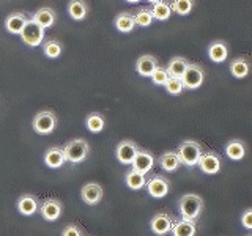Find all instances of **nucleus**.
<instances>
[{
    "mask_svg": "<svg viewBox=\"0 0 252 236\" xmlns=\"http://www.w3.org/2000/svg\"><path fill=\"white\" fill-rule=\"evenodd\" d=\"M85 126H87V129H89L90 132L98 134V132H101L102 129H104L106 120H104V117H102L101 114L93 112V114H90L89 117L85 118Z\"/></svg>",
    "mask_w": 252,
    "mask_h": 236,
    "instance_id": "c85d7f7f",
    "label": "nucleus"
},
{
    "mask_svg": "<svg viewBox=\"0 0 252 236\" xmlns=\"http://www.w3.org/2000/svg\"><path fill=\"white\" fill-rule=\"evenodd\" d=\"M90 151V147L87 144L85 139H73L65 144L63 147V154L65 159L71 164H81L82 161L87 159Z\"/></svg>",
    "mask_w": 252,
    "mask_h": 236,
    "instance_id": "f03ea898",
    "label": "nucleus"
},
{
    "mask_svg": "<svg viewBox=\"0 0 252 236\" xmlns=\"http://www.w3.org/2000/svg\"><path fill=\"white\" fill-rule=\"evenodd\" d=\"M81 197L87 205H98L102 199V187L98 183H87L82 187Z\"/></svg>",
    "mask_w": 252,
    "mask_h": 236,
    "instance_id": "ddd939ff",
    "label": "nucleus"
},
{
    "mask_svg": "<svg viewBox=\"0 0 252 236\" xmlns=\"http://www.w3.org/2000/svg\"><path fill=\"white\" fill-rule=\"evenodd\" d=\"M173 220L169 214H165V212H158L152 217L150 220V228H152V232L158 236H164L172 232V227H173Z\"/></svg>",
    "mask_w": 252,
    "mask_h": 236,
    "instance_id": "1a4fd4ad",
    "label": "nucleus"
},
{
    "mask_svg": "<svg viewBox=\"0 0 252 236\" xmlns=\"http://www.w3.org/2000/svg\"><path fill=\"white\" fill-rule=\"evenodd\" d=\"M115 29L122 33H129L136 27V21H134V14L131 13H120L117 14V18L114 21Z\"/></svg>",
    "mask_w": 252,
    "mask_h": 236,
    "instance_id": "b1692460",
    "label": "nucleus"
},
{
    "mask_svg": "<svg viewBox=\"0 0 252 236\" xmlns=\"http://www.w3.org/2000/svg\"><path fill=\"white\" fill-rule=\"evenodd\" d=\"M227 55H228V47L224 41H213L210 46H208V57L211 61L215 63H222L227 60Z\"/></svg>",
    "mask_w": 252,
    "mask_h": 236,
    "instance_id": "f3484780",
    "label": "nucleus"
},
{
    "mask_svg": "<svg viewBox=\"0 0 252 236\" xmlns=\"http://www.w3.org/2000/svg\"><path fill=\"white\" fill-rule=\"evenodd\" d=\"M62 236H82V233L76 225H68V227L63 228Z\"/></svg>",
    "mask_w": 252,
    "mask_h": 236,
    "instance_id": "c9c22d12",
    "label": "nucleus"
},
{
    "mask_svg": "<svg viewBox=\"0 0 252 236\" xmlns=\"http://www.w3.org/2000/svg\"><path fill=\"white\" fill-rule=\"evenodd\" d=\"M178 209L181 219L186 220H195L200 217L202 211H203V200L200 195L197 194H186L180 199L178 202Z\"/></svg>",
    "mask_w": 252,
    "mask_h": 236,
    "instance_id": "f257e3e1",
    "label": "nucleus"
},
{
    "mask_svg": "<svg viewBox=\"0 0 252 236\" xmlns=\"http://www.w3.org/2000/svg\"><path fill=\"white\" fill-rule=\"evenodd\" d=\"M197 165H199L200 170L203 173H207V175H216V173L220 170V157L215 151L203 153Z\"/></svg>",
    "mask_w": 252,
    "mask_h": 236,
    "instance_id": "9d476101",
    "label": "nucleus"
},
{
    "mask_svg": "<svg viewBox=\"0 0 252 236\" xmlns=\"http://www.w3.org/2000/svg\"><path fill=\"white\" fill-rule=\"evenodd\" d=\"M125 183H126V186H128L129 189H132V191H139V189L145 187L147 177H145V173H140L137 170L131 169L128 173H126Z\"/></svg>",
    "mask_w": 252,
    "mask_h": 236,
    "instance_id": "393cba45",
    "label": "nucleus"
},
{
    "mask_svg": "<svg viewBox=\"0 0 252 236\" xmlns=\"http://www.w3.org/2000/svg\"><path fill=\"white\" fill-rule=\"evenodd\" d=\"M68 14L74 21H84L89 14V6L85 0H71L68 5Z\"/></svg>",
    "mask_w": 252,
    "mask_h": 236,
    "instance_id": "5701e85b",
    "label": "nucleus"
},
{
    "mask_svg": "<svg viewBox=\"0 0 252 236\" xmlns=\"http://www.w3.org/2000/svg\"><path fill=\"white\" fill-rule=\"evenodd\" d=\"M32 19L36 24H39L43 29H49L55 24V11L49 6H43V8H39L36 13H33Z\"/></svg>",
    "mask_w": 252,
    "mask_h": 236,
    "instance_id": "a211bd4d",
    "label": "nucleus"
},
{
    "mask_svg": "<svg viewBox=\"0 0 252 236\" xmlns=\"http://www.w3.org/2000/svg\"><path fill=\"white\" fill-rule=\"evenodd\" d=\"M248 236H252V235H248Z\"/></svg>",
    "mask_w": 252,
    "mask_h": 236,
    "instance_id": "58836bf2",
    "label": "nucleus"
},
{
    "mask_svg": "<svg viewBox=\"0 0 252 236\" xmlns=\"http://www.w3.org/2000/svg\"><path fill=\"white\" fill-rule=\"evenodd\" d=\"M177 153L180 156L181 164L186 165V167H195L203 154V149L202 145L197 144L195 140H185L180 144Z\"/></svg>",
    "mask_w": 252,
    "mask_h": 236,
    "instance_id": "7ed1b4c3",
    "label": "nucleus"
},
{
    "mask_svg": "<svg viewBox=\"0 0 252 236\" xmlns=\"http://www.w3.org/2000/svg\"><path fill=\"white\" fill-rule=\"evenodd\" d=\"M131 165H132V169H134V170H137V172H140V173H145V175H147V173L153 169V165H155V157H153L152 153L147 151V149H139L137 154L134 156V159H132Z\"/></svg>",
    "mask_w": 252,
    "mask_h": 236,
    "instance_id": "9b49d317",
    "label": "nucleus"
},
{
    "mask_svg": "<svg viewBox=\"0 0 252 236\" xmlns=\"http://www.w3.org/2000/svg\"><path fill=\"white\" fill-rule=\"evenodd\" d=\"M55 126H57V117L51 110L38 112L33 118V129L36 134H41V136H47V134L54 132Z\"/></svg>",
    "mask_w": 252,
    "mask_h": 236,
    "instance_id": "39448f33",
    "label": "nucleus"
},
{
    "mask_svg": "<svg viewBox=\"0 0 252 236\" xmlns=\"http://www.w3.org/2000/svg\"><path fill=\"white\" fill-rule=\"evenodd\" d=\"M197 233V224L194 220L181 219L178 222H173L172 235L173 236H195Z\"/></svg>",
    "mask_w": 252,
    "mask_h": 236,
    "instance_id": "aec40b11",
    "label": "nucleus"
},
{
    "mask_svg": "<svg viewBox=\"0 0 252 236\" xmlns=\"http://www.w3.org/2000/svg\"><path fill=\"white\" fill-rule=\"evenodd\" d=\"M164 88L169 94H180L181 91L185 90V85H183V81H181V77H169L167 82L164 84Z\"/></svg>",
    "mask_w": 252,
    "mask_h": 236,
    "instance_id": "473e14b6",
    "label": "nucleus"
},
{
    "mask_svg": "<svg viewBox=\"0 0 252 236\" xmlns=\"http://www.w3.org/2000/svg\"><path fill=\"white\" fill-rule=\"evenodd\" d=\"M126 2H129V3H137V2H140V0H126Z\"/></svg>",
    "mask_w": 252,
    "mask_h": 236,
    "instance_id": "e433bc0d",
    "label": "nucleus"
},
{
    "mask_svg": "<svg viewBox=\"0 0 252 236\" xmlns=\"http://www.w3.org/2000/svg\"><path fill=\"white\" fill-rule=\"evenodd\" d=\"M241 225L248 230H252V208L246 209L241 214Z\"/></svg>",
    "mask_w": 252,
    "mask_h": 236,
    "instance_id": "f704fd0d",
    "label": "nucleus"
},
{
    "mask_svg": "<svg viewBox=\"0 0 252 236\" xmlns=\"http://www.w3.org/2000/svg\"><path fill=\"white\" fill-rule=\"evenodd\" d=\"M65 154H63V148L60 147H52L46 151L44 154V162L49 169H60L65 164Z\"/></svg>",
    "mask_w": 252,
    "mask_h": 236,
    "instance_id": "dca6fc26",
    "label": "nucleus"
},
{
    "mask_svg": "<svg viewBox=\"0 0 252 236\" xmlns=\"http://www.w3.org/2000/svg\"><path fill=\"white\" fill-rule=\"evenodd\" d=\"M137 151H139V147H137L136 142L126 139V140H122L120 144L117 145L115 156H117V159H118V162H120V164L131 165L134 156L137 154Z\"/></svg>",
    "mask_w": 252,
    "mask_h": 236,
    "instance_id": "0eeeda50",
    "label": "nucleus"
},
{
    "mask_svg": "<svg viewBox=\"0 0 252 236\" xmlns=\"http://www.w3.org/2000/svg\"><path fill=\"white\" fill-rule=\"evenodd\" d=\"M156 68H158V60L153 57V55H148V54L142 55V57H139L136 61V71L139 76L150 77Z\"/></svg>",
    "mask_w": 252,
    "mask_h": 236,
    "instance_id": "4468645a",
    "label": "nucleus"
},
{
    "mask_svg": "<svg viewBox=\"0 0 252 236\" xmlns=\"http://www.w3.org/2000/svg\"><path fill=\"white\" fill-rule=\"evenodd\" d=\"M43 51L47 59H57L62 55V44L55 39H47L43 44Z\"/></svg>",
    "mask_w": 252,
    "mask_h": 236,
    "instance_id": "7c9ffc66",
    "label": "nucleus"
},
{
    "mask_svg": "<svg viewBox=\"0 0 252 236\" xmlns=\"http://www.w3.org/2000/svg\"><path fill=\"white\" fill-rule=\"evenodd\" d=\"M134 21H136V26L139 27H148V26H152V22H153V14L148 8H140V10L134 14Z\"/></svg>",
    "mask_w": 252,
    "mask_h": 236,
    "instance_id": "2f4dec72",
    "label": "nucleus"
},
{
    "mask_svg": "<svg viewBox=\"0 0 252 236\" xmlns=\"http://www.w3.org/2000/svg\"><path fill=\"white\" fill-rule=\"evenodd\" d=\"M18 211L22 216H33L38 211V200L35 195L24 194L18 200Z\"/></svg>",
    "mask_w": 252,
    "mask_h": 236,
    "instance_id": "2eb2a0df",
    "label": "nucleus"
},
{
    "mask_svg": "<svg viewBox=\"0 0 252 236\" xmlns=\"http://www.w3.org/2000/svg\"><path fill=\"white\" fill-rule=\"evenodd\" d=\"M147 191L148 194L153 197V199H162L169 194L170 191V183L167 178H164L161 175H155L150 179H147Z\"/></svg>",
    "mask_w": 252,
    "mask_h": 236,
    "instance_id": "6e6552de",
    "label": "nucleus"
},
{
    "mask_svg": "<svg viewBox=\"0 0 252 236\" xmlns=\"http://www.w3.org/2000/svg\"><path fill=\"white\" fill-rule=\"evenodd\" d=\"M152 77V81L155 85H164L165 82H167V79L170 77L169 73H167V69L165 68H161V66H158L155 71H153V74L150 76Z\"/></svg>",
    "mask_w": 252,
    "mask_h": 236,
    "instance_id": "72a5a7b5",
    "label": "nucleus"
},
{
    "mask_svg": "<svg viewBox=\"0 0 252 236\" xmlns=\"http://www.w3.org/2000/svg\"><path fill=\"white\" fill-rule=\"evenodd\" d=\"M27 21L29 19L26 18V14L24 13H13L5 19V29L13 35H19Z\"/></svg>",
    "mask_w": 252,
    "mask_h": 236,
    "instance_id": "6ab92c4d",
    "label": "nucleus"
},
{
    "mask_svg": "<svg viewBox=\"0 0 252 236\" xmlns=\"http://www.w3.org/2000/svg\"><path fill=\"white\" fill-rule=\"evenodd\" d=\"M159 165H161V169L165 170V172H175V170H178V167L181 165L178 153L177 151H167V153L161 154Z\"/></svg>",
    "mask_w": 252,
    "mask_h": 236,
    "instance_id": "a878e982",
    "label": "nucleus"
},
{
    "mask_svg": "<svg viewBox=\"0 0 252 236\" xmlns=\"http://www.w3.org/2000/svg\"><path fill=\"white\" fill-rule=\"evenodd\" d=\"M195 0H173L172 2V11L180 16H186L192 11Z\"/></svg>",
    "mask_w": 252,
    "mask_h": 236,
    "instance_id": "c756f323",
    "label": "nucleus"
},
{
    "mask_svg": "<svg viewBox=\"0 0 252 236\" xmlns=\"http://www.w3.org/2000/svg\"><path fill=\"white\" fill-rule=\"evenodd\" d=\"M251 71V60L246 57H238L230 63V74L236 79H244Z\"/></svg>",
    "mask_w": 252,
    "mask_h": 236,
    "instance_id": "4be33fe9",
    "label": "nucleus"
},
{
    "mask_svg": "<svg viewBox=\"0 0 252 236\" xmlns=\"http://www.w3.org/2000/svg\"><path fill=\"white\" fill-rule=\"evenodd\" d=\"M147 2H150V3L153 5V3H156V2H159V0H147Z\"/></svg>",
    "mask_w": 252,
    "mask_h": 236,
    "instance_id": "4c0bfd02",
    "label": "nucleus"
},
{
    "mask_svg": "<svg viewBox=\"0 0 252 236\" xmlns=\"http://www.w3.org/2000/svg\"><path fill=\"white\" fill-rule=\"evenodd\" d=\"M44 31H46V29H43L33 19H29L19 35H21L22 43L26 46L36 47L44 41Z\"/></svg>",
    "mask_w": 252,
    "mask_h": 236,
    "instance_id": "20e7f679",
    "label": "nucleus"
},
{
    "mask_svg": "<svg viewBox=\"0 0 252 236\" xmlns=\"http://www.w3.org/2000/svg\"><path fill=\"white\" fill-rule=\"evenodd\" d=\"M181 81H183L185 88L188 90H197L205 81V73L202 66L195 65V63H189L185 74L181 76Z\"/></svg>",
    "mask_w": 252,
    "mask_h": 236,
    "instance_id": "423d86ee",
    "label": "nucleus"
},
{
    "mask_svg": "<svg viewBox=\"0 0 252 236\" xmlns=\"http://www.w3.org/2000/svg\"><path fill=\"white\" fill-rule=\"evenodd\" d=\"M152 14H153V19H158V21H167L172 14V6L170 3L164 2V0H159V2L153 3L152 6Z\"/></svg>",
    "mask_w": 252,
    "mask_h": 236,
    "instance_id": "cd10ccee",
    "label": "nucleus"
},
{
    "mask_svg": "<svg viewBox=\"0 0 252 236\" xmlns=\"http://www.w3.org/2000/svg\"><path fill=\"white\" fill-rule=\"evenodd\" d=\"M225 154L228 159H232V161H241L243 157L246 156V145H244L241 140L233 139L230 142H227Z\"/></svg>",
    "mask_w": 252,
    "mask_h": 236,
    "instance_id": "412c9836",
    "label": "nucleus"
},
{
    "mask_svg": "<svg viewBox=\"0 0 252 236\" xmlns=\"http://www.w3.org/2000/svg\"><path fill=\"white\" fill-rule=\"evenodd\" d=\"M188 65H189V61L186 59H183V57H173L167 63V68H165V69H167L169 76H172V77H181V76L185 74Z\"/></svg>",
    "mask_w": 252,
    "mask_h": 236,
    "instance_id": "bb28decb",
    "label": "nucleus"
},
{
    "mask_svg": "<svg viewBox=\"0 0 252 236\" xmlns=\"http://www.w3.org/2000/svg\"><path fill=\"white\" fill-rule=\"evenodd\" d=\"M39 212L44 220L47 222H54L62 216V203L57 199H47L41 203L39 206Z\"/></svg>",
    "mask_w": 252,
    "mask_h": 236,
    "instance_id": "f8f14e48",
    "label": "nucleus"
}]
</instances>
